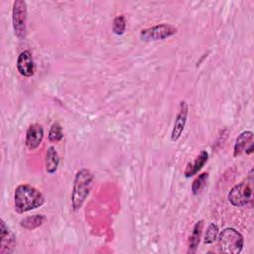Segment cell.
I'll use <instances>...</instances> for the list:
<instances>
[{
	"instance_id": "6da1fadb",
	"label": "cell",
	"mask_w": 254,
	"mask_h": 254,
	"mask_svg": "<svg viewBox=\"0 0 254 254\" xmlns=\"http://www.w3.org/2000/svg\"><path fill=\"white\" fill-rule=\"evenodd\" d=\"M45 196L36 188L24 184L19 185L14 192V206L18 213L28 212L42 206Z\"/></svg>"
},
{
	"instance_id": "7a4b0ae2",
	"label": "cell",
	"mask_w": 254,
	"mask_h": 254,
	"mask_svg": "<svg viewBox=\"0 0 254 254\" xmlns=\"http://www.w3.org/2000/svg\"><path fill=\"white\" fill-rule=\"evenodd\" d=\"M93 182V175L87 169L76 172L73 180L71 192V205L73 210L79 209L88 196Z\"/></svg>"
},
{
	"instance_id": "3957f363",
	"label": "cell",
	"mask_w": 254,
	"mask_h": 254,
	"mask_svg": "<svg viewBox=\"0 0 254 254\" xmlns=\"http://www.w3.org/2000/svg\"><path fill=\"white\" fill-rule=\"evenodd\" d=\"M253 178L252 170L246 181L234 186L229 193L228 200L234 206H251L253 202Z\"/></svg>"
},
{
	"instance_id": "277c9868",
	"label": "cell",
	"mask_w": 254,
	"mask_h": 254,
	"mask_svg": "<svg viewBox=\"0 0 254 254\" xmlns=\"http://www.w3.org/2000/svg\"><path fill=\"white\" fill-rule=\"evenodd\" d=\"M218 247L220 252L227 254H238L244 246L243 235L232 227L223 229L218 234Z\"/></svg>"
},
{
	"instance_id": "5b68a950",
	"label": "cell",
	"mask_w": 254,
	"mask_h": 254,
	"mask_svg": "<svg viewBox=\"0 0 254 254\" xmlns=\"http://www.w3.org/2000/svg\"><path fill=\"white\" fill-rule=\"evenodd\" d=\"M27 3L23 0H16L12 9V24L16 37L24 40L27 35Z\"/></svg>"
},
{
	"instance_id": "8992f818",
	"label": "cell",
	"mask_w": 254,
	"mask_h": 254,
	"mask_svg": "<svg viewBox=\"0 0 254 254\" xmlns=\"http://www.w3.org/2000/svg\"><path fill=\"white\" fill-rule=\"evenodd\" d=\"M177 33V28L170 24H160L141 31L140 38L143 41L165 40Z\"/></svg>"
},
{
	"instance_id": "52a82bcc",
	"label": "cell",
	"mask_w": 254,
	"mask_h": 254,
	"mask_svg": "<svg viewBox=\"0 0 254 254\" xmlns=\"http://www.w3.org/2000/svg\"><path fill=\"white\" fill-rule=\"evenodd\" d=\"M188 115H189V105L185 100H182L180 102L179 112L176 116V119L174 122V127H173L172 134H171L172 141L176 142L181 138L183 131L185 129L186 123H187Z\"/></svg>"
},
{
	"instance_id": "ba28073f",
	"label": "cell",
	"mask_w": 254,
	"mask_h": 254,
	"mask_svg": "<svg viewBox=\"0 0 254 254\" xmlns=\"http://www.w3.org/2000/svg\"><path fill=\"white\" fill-rule=\"evenodd\" d=\"M43 138H44L43 126L39 123H34L30 125L26 132V139H25L26 147L31 151L38 149L42 144Z\"/></svg>"
},
{
	"instance_id": "9c48e42d",
	"label": "cell",
	"mask_w": 254,
	"mask_h": 254,
	"mask_svg": "<svg viewBox=\"0 0 254 254\" xmlns=\"http://www.w3.org/2000/svg\"><path fill=\"white\" fill-rule=\"evenodd\" d=\"M0 222H1L0 254H10L14 251V248L16 245V237L3 219H1Z\"/></svg>"
},
{
	"instance_id": "30bf717a",
	"label": "cell",
	"mask_w": 254,
	"mask_h": 254,
	"mask_svg": "<svg viewBox=\"0 0 254 254\" xmlns=\"http://www.w3.org/2000/svg\"><path fill=\"white\" fill-rule=\"evenodd\" d=\"M17 69L23 76L30 77L35 73V63L32 54L29 51L20 53L17 59Z\"/></svg>"
},
{
	"instance_id": "8fae6325",
	"label": "cell",
	"mask_w": 254,
	"mask_h": 254,
	"mask_svg": "<svg viewBox=\"0 0 254 254\" xmlns=\"http://www.w3.org/2000/svg\"><path fill=\"white\" fill-rule=\"evenodd\" d=\"M253 132L252 131H243L239 134V136L236 138L235 144H234V157H237L242 152H245L246 154H251L253 152Z\"/></svg>"
},
{
	"instance_id": "7c38bea8",
	"label": "cell",
	"mask_w": 254,
	"mask_h": 254,
	"mask_svg": "<svg viewBox=\"0 0 254 254\" xmlns=\"http://www.w3.org/2000/svg\"><path fill=\"white\" fill-rule=\"evenodd\" d=\"M208 159V154L206 151H201L199 153V155L195 158V160L190 164H189L184 172L185 176L187 178H190L192 176H194L198 171H200V169L205 165V163L207 162Z\"/></svg>"
},
{
	"instance_id": "4fadbf2b",
	"label": "cell",
	"mask_w": 254,
	"mask_h": 254,
	"mask_svg": "<svg viewBox=\"0 0 254 254\" xmlns=\"http://www.w3.org/2000/svg\"><path fill=\"white\" fill-rule=\"evenodd\" d=\"M202 228H203V221L198 220L192 227L191 234L189 239V252L190 253H194L198 247L201 233H202Z\"/></svg>"
},
{
	"instance_id": "5bb4252c",
	"label": "cell",
	"mask_w": 254,
	"mask_h": 254,
	"mask_svg": "<svg viewBox=\"0 0 254 254\" xmlns=\"http://www.w3.org/2000/svg\"><path fill=\"white\" fill-rule=\"evenodd\" d=\"M45 163H46V171L49 174H54L58 170V167L60 164V157L55 147L51 146L47 149Z\"/></svg>"
},
{
	"instance_id": "9a60e30c",
	"label": "cell",
	"mask_w": 254,
	"mask_h": 254,
	"mask_svg": "<svg viewBox=\"0 0 254 254\" xmlns=\"http://www.w3.org/2000/svg\"><path fill=\"white\" fill-rule=\"evenodd\" d=\"M46 221V216L38 214V215H30L21 220V226L28 230H33L39 226H41Z\"/></svg>"
},
{
	"instance_id": "2e32d148",
	"label": "cell",
	"mask_w": 254,
	"mask_h": 254,
	"mask_svg": "<svg viewBox=\"0 0 254 254\" xmlns=\"http://www.w3.org/2000/svg\"><path fill=\"white\" fill-rule=\"evenodd\" d=\"M208 179V173H201L198 175L191 184V191L193 194H198Z\"/></svg>"
},
{
	"instance_id": "e0dca14e",
	"label": "cell",
	"mask_w": 254,
	"mask_h": 254,
	"mask_svg": "<svg viewBox=\"0 0 254 254\" xmlns=\"http://www.w3.org/2000/svg\"><path fill=\"white\" fill-rule=\"evenodd\" d=\"M63 137H64V133H63L62 125L59 122L53 123L49 131V140L51 142H59L63 139Z\"/></svg>"
},
{
	"instance_id": "ac0fdd59",
	"label": "cell",
	"mask_w": 254,
	"mask_h": 254,
	"mask_svg": "<svg viewBox=\"0 0 254 254\" xmlns=\"http://www.w3.org/2000/svg\"><path fill=\"white\" fill-rule=\"evenodd\" d=\"M219 234V229H218V225L215 223H210L206 229L205 235H204V243L206 244H210L213 243Z\"/></svg>"
},
{
	"instance_id": "d6986e66",
	"label": "cell",
	"mask_w": 254,
	"mask_h": 254,
	"mask_svg": "<svg viewBox=\"0 0 254 254\" xmlns=\"http://www.w3.org/2000/svg\"><path fill=\"white\" fill-rule=\"evenodd\" d=\"M126 29V19L123 15L117 16L112 23V31L115 35H122Z\"/></svg>"
}]
</instances>
